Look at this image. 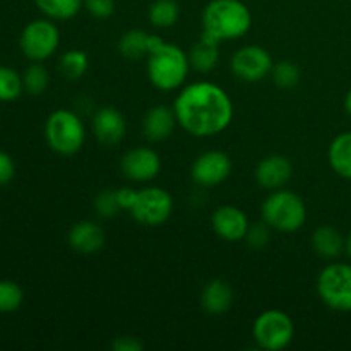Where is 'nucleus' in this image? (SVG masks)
<instances>
[{
	"mask_svg": "<svg viewBox=\"0 0 351 351\" xmlns=\"http://www.w3.org/2000/svg\"><path fill=\"white\" fill-rule=\"evenodd\" d=\"M178 125L194 137H213L228 129L233 101L215 82L199 81L185 86L173 103Z\"/></svg>",
	"mask_w": 351,
	"mask_h": 351,
	"instance_id": "nucleus-1",
	"label": "nucleus"
},
{
	"mask_svg": "<svg viewBox=\"0 0 351 351\" xmlns=\"http://www.w3.org/2000/svg\"><path fill=\"white\" fill-rule=\"evenodd\" d=\"M250 26L252 14L242 0H211L202 10V33L219 43L239 40Z\"/></svg>",
	"mask_w": 351,
	"mask_h": 351,
	"instance_id": "nucleus-2",
	"label": "nucleus"
},
{
	"mask_svg": "<svg viewBox=\"0 0 351 351\" xmlns=\"http://www.w3.org/2000/svg\"><path fill=\"white\" fill-rule=\"evenodd\" d=\"M191 71L189 53L180 47L165 41L158 50L147 55V77L160 91H175L187 79Z\"/></svg>",
	"mask_w": 351,
	"mask_h": 351,
	"instance_id": "nucleus-3",
	"label": "nucleus"
},
{
	"mask_svg": "<svg viewBox=\"0 0 351 351\" xmlns=\"http://www.w3.org/2000/svg\"><path fill=\"white\" fill-rule=\"evenodd\" d=\"M45 139L51 151L62 156H72L84 146L86 129L81 117L72 110H55L45 122Z\"/></svg>",
	"mask_w": 351,
	"mask_h": 351,
	"instance_id": "nucleus-4",
	"label": "nucleus"
},
{
	"mask_svg": "<svg viewBox=\"0 0 351 351\" xmlns=\"http://www.w3.org/2000/svg\"><path fill=\"white\" fill-rule=\"evenodd\" d=\"M263 218L276 232L295 233L307 221V208L298 194L278 189L264 201Z\"/></svg>",
	"mask_w": 351,
	"mask_h": 351,
	"instance_id": "nucleus-5",
	"label": "nucleus"
},
{
	"mask_svg": "<svg viewBox=\"0 0 351 351\" xmlns=\"http://www.w3.org/2000/svg\"><path fill=\"white\" fill-rule=\"evenodd\" d=\"M317 293L332 311L351 312V264L326 266L317 276Z\"/></svg>",
	"mask_w": 351,
	"mask_h": 351,
	"instance_id": "nucleus-6",
	"label": "nucleus"
},
{
	"mask_svg": "<svg viewBox=\"0 0 351 351\" xmlns=\"http://www.w3.org/2000/svg\"><path fill=\"white\" fill-rule=\"evenodd\" d=\"M60 45V31L53 19H34L23 27L19 48L31 62H43L57 51Z\"/></svg>",
	"mask_w": 351,
	"mask_h": 351,
	"instance_id": "nucleus-7",
	"label": "nucleus"
},
{
	"mask_svg": "<svg viewBox=\"0 0 351 351\" xmlns=\"http://www.w3.org/2000/svg\"><path fill=\"white\" fill-rule=\"evenodd\" d=\"M252 336L259 348L280 351L290 346L295 336V326L290 315L278 308L264 311L254 321Z\"/></svg>",
	"mask_w": 351,
	"mask_h": 351,
	"instance_id": "nucleus-8",
	"label": "nucleus"
},
{
	"mask_svg": "<svg viewBox=\"0 0 351 351\" xmlns=\"http://www.w3.org/2000/svg\"><path fill=\"white\" fill-rule=\"evenodd\" d=\"M129 213L141 225H163L173 213V199L165 189L146 187L137 192V199Z\"/></svg>",
	"mask_w": 351,
	"mask_h": 351,
	"instance_id": "nucleus-9",
	"label": "nucleus"
},
{
	"mask_svg": "<svg viewBox=\"0 0 351 351\" xmlns=\"http://www.w3.org/2000/svg\"><path fill=\"white\" fill-rule=\"evenodd\" d=\"M273 57L269 51L257 45H247V47L239 48L232 55L230 60V69L233 74L245 82L263 81L266 75L273 72Z\"/></svg>",
	"mask_w": 351,
	"mask_h": 351,
	"instance_id": "nucleus-10",
	"label": "nucleus"
},
{
	"mask_svg": "<svg viewBox=\"0 0 351 351\" xmlns=\"http://www.w3.org/2000/svg\"><path fill=\"white\" fill-rule=\"evenodd\" d=\"M232 158L218 149L199 154L192 163V178L202 187H215L223 184L232 173Z\"/></svg>",
	"mask_w": 351,
	"mask_h": 351,
	"instance_id": "nucleus-11",
	"label": "nucleus"
},
{
	"mask_svg": "<svg viewBox=\"0 0 351 351\" xmlns=\"http://www.w3.org/2000/svg\"><path fill=\"white\" fill-rule=\"evenodd\" d=\"M122 173L132 182H149L161 171V158L147 146H137L127 151L120 160Z\"/></svg>",
	"mask_w": 351,
	"mask_h": 351,
	"instance_id": "nucleus-12",
	"label": "nucleus"
},
{
	"mask_svg": "<svg viewBox=\"0 0 351 351\" xmlns=\"http://www.w3.org/2000/svg\"><path fill=\"white\" fill-rule=\"evenodd\" d=\"M211 226L219 239L226 242H240L249 232V218L235 206H221L211 216Z\"/></svg>",
	"mask_w": 351,
	"mask_h": 351,
	"instance_id": "nucleus-13",
	"label": "nucleus"
},
{
	"mask_svg": "<svg viewBox=\"0 0 351 351\" xmlns=\"http://www.w3.org/2000/svg\"><path fill=\"white\" fill-rule=\"evenodd\" d=\"M93 132H95L98 143L103 144V146H117L125 137V119L113 106H103L93 117Z\"/></svg>",
	"mask_w": 351,
	"mask_h": 351,
	"instance_id": "nucleus-14",
	"label": "nucleus"
},
{
	"mask_svg": "<svg viewBox=\"0 0 351 351\" xmlns=\"http://www.w3.org/2000/svg\"><path fill=\"white\" fill-rule=\"evenodd\" d=\"M293 175L291 161L283 154H269L263 158L256 167V180L267 191L283 189Z\"/></svg>",
	"mask_w": 351,
	"mask_h": 351,
	"instance_id": "nucleus-15",
	"label": "nucleus"
},
{
	"mask_svg": "<svg viewBox=\"0 0 351 351\" xmlns=\"http://www.w3.org/2000/svg\"><path fill=\"white\" fill-rule=\"evenodd\" d=\"M106 235L101 226L95 221H79L71 226L67 233V242L75 252L82 256L96 254L105 245Z\"/></svg>",
	"mask_w": 351,
	"mask_h": 351,
	"instance_id": "nucleus-16",
	"label": "nucleus"
},
{
	"mask_svg": "<svg viewBox=\"0 0 351 351\" xmlns=\"http://www.w3.org/2000/svg\"><path fill=\"white\" fill-rule=\"evenodd\" d=\"M177 123L178 120L173 108L165 105H156L144 115L143 132L149 141L160 143V141L168 139L173 134Z\"/></svg>",
	"mask_w": 351,
	"mask_h": 351,
	"instance_id": "nucleus-17",
	"label": "nucleus"
},
{
	"mask_svg": "<svg viewBox=\"0 0 351 351\" xmlns=\"http://www.w3.org/2000/svg\"><path fill=\"white\" fill-rule=\"evenodd\" d=\"M163 43V38L158 34H149L143 29H130L119 40V51L125 58L136 60L144 55H151Z\"/></svg>",
	"mask_w": 351,
	"mask_h": 351,
	"instance_id": "nucleus-18",
	"label": "nucleus"
},
{
	"mask_svg": "<svg viewBox=\"0 0 351 351\" xmlns=\"http://www.w3.org/2000/svg\"><path fill=\"white\" fill-rule=\"evenodd\" d=\"M233 288L225 280H211L201 291V305L208 314L223 315L233 305Z\"/></svg>",
	"mask_w": 351,
	"mask_h": 351,
	"instance_id": "nucleus-19",
	"label": "nucleus"
},
{
	"mask_svg": "<svg viewBox=\"0 0 351 351\" xmlns=\"http://www.w3.org/2000/svg\"><path fill=\"white\" fill-rule=\"evenodd\" d=\"M346 239L336 226L321 225L312 233V247L324 259H338L345 252Z\"/></svg>",
	"mask_w": 351,
	"mask_h": 351,
	"instance_id": "nucleus-20",
	"label": "nucleus"
},
{
	"mask_svg": "<svg viewBox=\"0 0 351 351\" xmlns=\"http://www.w3.org/2000/svg\"><path fill=\"white\" fill-rule=\"evenodd\" d=\"M191 67L199 72H211L219 60V41L202 33L201 40L189 51Z\"/></svg>",
	"mask_w": 351,
	"mask_h": 351,
	"instance_id": "nucleus-21",
	"label": "nucleus"
},
{
	"mask_svg": "<svg viewBox=\"0 0 351 351\" xmlns=\"http://www.w3.org/2000/svg\"><path fill=\"white\" fill-rule=\"evenodd\" d=\"M328 160L335 173L351 180V130L332 139L328 149Z\"/></svg>",
	"mask_w": 351,
	"mask_h": 351,
	"instance_id": "nucleus-22",
	"label": "nucleus"
},
{
	"mask_svg": "<svg viewBox=\"0 0 351 351\" xmlns=\"http://www.w3.org/2000/svg\"><path fill=\"white\" fill-rule=\"evenodd\" d=\"M38 9L53 21H67L79 14L84 0H34Z\"/></svg>",
	"mask_w": 351,
	"mask_h": 351,
	"instance_id": "nucleus-23",
	"label": "nucleus"
},
{
	"mask_svg": "<svg viewBox=\"0 0 351 351\" xmlns=\"http://www.w3.org/2000/svg\"><path fill=\"white\" fill-rule=\"evenodd\" d=\"M149 23L156 27H171L180 17V7L175 0H154L147 9Z\"/></svg>",
	"mask_w": 351,
	"mask_h": 351,
	"instance_id": "nucleus-24",
	"label": "nucleus"
},
{
	"mask_svg": "<svg viewBox=\"0 0 351 351\" xmlns=\"http://www.w3.org/2000/svg\"><path fill=\"white\" fill-rule=\"evenodd\" d=\"M88 67H89L88 55H86L82 50H75V48L65 51V53L60 57V60H58V69H60L62 75L71 79V81H77V79H81L82 75L86 74V71H88Z\"/></svg>",
	"mask_w": 351,
	"mask_h": 351,
	"instance_id": "nucleus-25",
	"label": "nucleus"
},
{
	"mask_svg": "<svg viewBox=\"0 0 351 351\" xmlns=\"http://www.w3.org/2000/svg\"><path fill=\"white\" fill-rule=\"evenodd\" d=\"M24 91L31 96H40L50 84V74L41 62H31L23 72Z\"/></svg>",
	"mask_w": 351,
	"mask_h": 351,
	"instance_id": "nucleus-26",
	"label": "nucleus"
},
{
	"mask_svg": "<svg viewBox=\"0 0 351 351\" xmlns=\"http://www.w3.org/2000/svg\"><path fill=\"white\" fill-rule=\"evenodd\" d=\"M24 93L23 74L12 67H0V101H16Z\"/></svg>",
	"mask_w": 351,
	"mask_h": 351,
	"instance_id": "nucleus-27",
	"label": "nucleus"
},
{
	"mask_svg": "<svg viewBox=\"0 0 351 351\" xmlns=\"http://www.w3.org/2000/svg\"><path fill=\"white\" fill-rule=\"evenodd\" d=\"M24 302V290L10 280H0V314L19 311Z\"/></svg>",
	"mask_w": 351,
	"mask_h": 351,
	"instance_id": "nucleus-28",
	"label": "nucleus"
},
{
	"mask_svg": "<svg viewBox=\"0 0 351 351\" xmlns=\"http://www.w3.org/2000/svg\"><path fill=\"white\" fill-rule=\"evenodd\" d=\"M302 72L293 62H280L273 67V79L280 88L291 89L300 82Z\"/></svg>",
	"mask_w": 351,
	"mask_h": 351,
	"instance_id": "nucleus-29",
	"label": "nucleus"
},
{
	"mask_svg": "<svg viewBox=\"0 0 351 351\" xmlns=\"http://www.w3.org/2000/svg\"><path fill=\"white\" fill-rule=\"evenodd\" d=\"M95 209L103 218H113L120 211L119 199H117V191H103L96 195Z\"/></svg>",
	"mask_w": 351,
	"mask_h": 351,
	"instance_id": "nucleus-30",
	"label": "nucleus"
},
{
	"mask_svg": "<svg viewBox=\"0 0 351 351\" xmlns=\"http://www.w3.org/2000/svg\"><path fill=\"white\" fill-rule=\"evenodd\" d=\"M84 7L96 19H106L115 10V0H84Z\"/></svg>",
	"mask_w": 351,
	"mask_h": 351,
	"instance_id": "nucleus-31",
	"label": "nucleus"
},
{
	"mask_svg": "<svg viewBox=\"0 0 351 351\" xmlns=\"http://www.w3.org/2000/svg\"><path fill=\"white\" fill-rule=\"evenodd\" d=\"M245 239L249 240L250 247H254V249H263L269 242V225L264 223V225L250 226Z\"/></svg>",
	"mask_w": 351,
	"mask_h": 351,
	"instance_id": "nucleus-32",
	"label": "nucleus"
},
{
	"mask_svg": "<svg viewBox=\"0 0 351 351\" xmlns=\"http://www.w3.org/2000/svg\"><path fill=\"white\" fill-rule=\"evenodd\" d=\"M14 175H16V163H14L12 156L0 149V187L10 184Z\"/></svg>",
	"mask_w": 351,
	"mask_h": 351,
	"instance_id": "nucleus-33",
	"label": "nucleus"
},
{
	"mask_svg": "<svg viewBox=\"0 0 351 351\" xmlns=\"http://www.w3.org/2000/svg\"><path fill=\"white\" fill-rule=\"evenodd\" d=\"M113 351H143L144 345L134 336H119L112 341Z\"/></svg>",
	"mask_w": 351,
	"mask_h": 351,
	"instance_id": "nucleus-34",
	"label": "nucleus"
},
{
	"mask_svg": "<svg viewBox=\"0 0 351 351\" xmlns=\"http://www.w3.org/2000/svg\"><path fill=\"white\" fill-rule=\"evenodd\" d=\"M137 192L136 189L132 187H122V189H117V199H119V204L120 208L125 209V211H130L137 199Z\"/></svg>",
	"mask_w": 351,
	"mask_h": 351,
	"instance_id": "nucleus-35",
	"label": "nucleus"
},
{
	"mask_svg": "<svg viewBox=\"0 0 351 351\" xmlns=\"http://www.w3.org/2000/svg\"><path fill=\"white\" fill-rule=\"evenodd\" d=\"M345 108H346V112H348V115L351 117V89H350L348 95H346V98H345Z\"/></svg>",
	"mask_w": 351,
	"mask_h": 351,
	"instance_id": "nucleus-36",
	"label": "nucleus"
},
{
	"mask_svg": "<svg viewBox=\"0 0 351 351\" xmlns=\"http://www.w3.org/2000/svg\"><path fill=\"white\" fill-rule=\"evenodd\" d=\"M345 252L348 254V257L351 259V233L348 235V239H346V245H345Z\"/></svg>",
	"mask_w": 351,
	"mask_h": 351,
	"instance_id": "nucleus-37",
	"label": "nucleus"
}]
</instances>
